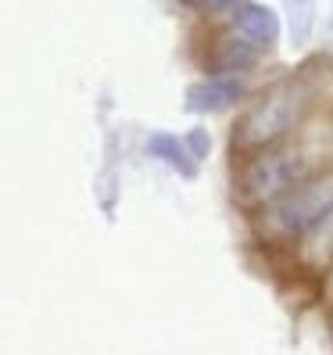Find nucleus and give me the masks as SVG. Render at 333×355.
I'll list each match as a JSON object with an SVG mask.
<instances>
[{"label":"nucleus","instance_id":"obj_1","mask_svg":"<svg viewBox=\"0 0 333 355\" xmlns=\"http://www.w3.org/2000/svg\"><path fill=\"white\" fill-rule=\"evenodd\" d=\"M333 90V58L312 54L294 69L265 72L230 122V158L294 137Z\"/></svg>","mask_w":333,"mask_h":355},{"label":"nucleus","instance_id":"obj_3","mask_svg":"<svg viewBox=\"0 0 333 355\" xmlns=\"http://www.w3.org/2000/svg\"><path fill=\"white\" fill-rule=\"evenodd\" d=\"M326 212H333V165L316 176H308L305 183L290 187L287 194L251 208V212H244L247 241L262 255H283Z\"/></svg>","mask_w":333,"mask_h":355},{"label":"nucleus","instance_id":"obj_7","mask_svg":"<svg viewBox=\"0 0 333 355\" xmlns=\"http://www.w3.org/2000/svg\"><path fill=\"white\" fill-rule=\"evenodd\" d=\"M247 44L258 47L269 61H276L280 47H283V18L276 15V8H269L265 0H247L240 4V11L233 18H226Z\"/></svg>","mask_w":333,"mask_h":355},{"label":"nucleus","instance_id":"obj_14","mask_svg":"<svg viewBox=\"0 0 333 355\" xmlns=\"http://www.w3.org/2000/svg\"><path fill=\"white\" fill-rule=\"evenodd\" d=\"M326 334H330V348H333V312L326 316Z\"/></svg>","mask_w":333,"mask_h":355},{"label":"nucleus","instance_id":"obj_11","mask_svg":"<svg viewBox=\"0 0 333 355\" xmlns=\"http://www.w3.org/2000/svg\"><path fill=\"white\" fill-rule=\"evenodd\" d=\"M183 140H186V148H190V155L201 165L212 158V151H215V137H212V130H208V126H190V130L183 133Z\"/></svg>","mask_w":333,"mask_h":355},{"label":"nucleus","instance_id":"obj_13","mask_svg":"<svg viewBox=\"0 0 333 355\" xmlns=\"http://www.w3.org/2000/svg\"><path fill=\"white\" fill-rule=\"evenodd\" d=\"M326 33H330V40H333V0H330V15H326Z\"/></svg>","mask_w":333,"mask_h":355},{"label":"nucleus","instance_id":"obj_6","mask_svg":"<svg viewBox=\"0 0 333 355\" xmlns=\"http://www.w3.org/2000/svg\"><path fill=\"white\" fill-rule=\"evenodd\" d=\"M280 266H287V277H308L316 280L326 266H333V212L316 219L305 234L287 248L283 255H273Z\"/></svg>","mask_w":333,"mask_h":355},{"label":"nucleus","instance_id":"obj_12","mask_svg":"<svg viewBox=\"0 0 333 355\" xmlns=\"http://www.w3.org/2000/svg\"><path fill=\"white\" fill-rule=\"evenodd\" d=\"M316 309L326 312V316L333 312V266H326L316 277Z\"/></svg>","mask_w":333,"mask_h":355},{"label":"nucleus","instance_id":"obj_10","mask_svg":"<svg viewBox=\"0 0 333 355\" xmlns=\"http://www.w3.org/2000/svg\"><path fill=\"white\" fill-rule=\"evenodd\" d=\"M176 4L194 26H222L226 18H233L240 11V4H247V0H176Z\"/></svg>","mask_w":333,"mask_h":355},{"label":"nucleus","instance_id":"obj_9","mask_svg":"<svg viewBox=\"0 0 333 355\" xmlns=\"http://www.w3.org/2000/svg\"><path fill=\"white\" fill-rule=\"evenodd\" d=\"M280 18H283V44L301 54L319 29V0H280Z\"/></svg>","mask_w":333,"mask_h":355},{"label":"nucleus","instance_id":"obj_4","mask_svg":"<svg viewBox=\"0 0 333 355\" xmlns=\"http://www.w3.org/2000/svg\"><path fill=\"white\" fill-rule=\"evenodd\" d=\"M262 76H251V72H201L194 83H186L183 112L194 115V119L237 115L244 108V101L255 94Z\"/></svg>","mask_w":333,"mask_h":355},{"label":"nucleus","instance_id":"obj_8","mask_svg":"<svg viewBox=\"0 0 333 355\" xmlns=\"http://www.w3.org/2000/svg\"><path fill=\"white\" fill-rule=\"evenodd\" d=\"M143 151H147L154 162H161L165 169H172L179 180H197L201 173V162L190 155L186 148L183 133H172V130H151L143 137Z\"/></svg>","mask_w":333,"mask_h":355},{"label":"nucleus","instance_id":"obj_5","mask_svg":"<svg viewBox=\"0 0 333 355\" xmlns=\"http://www.w3.org/2000/svg\"><path fill=\"white\" fill-rule=\"evenodd\" d=\"M269 61L258 47H251L247 40L230 26H197V69L201 72H251L262 76L269 72Z\"/></svg>","mask_w":333,"mask_h":355},{"label":"nucleus","instance_id":"obj_2","mask_svg":"<svg viewBox=\"0 0 333 355\" xmlns=\"http://www.w3.org/2000/svg\"><path fill=\"white\" fill-rule=\"evenodd\" d=\"M333 165V104L330 97L316 108L305 126L280 144H269L251 155L230 158V198L244 212L287 194L290 187L305 183Z\"/></svg>","mask_w":333,"mask_h":355}]
</instances>
